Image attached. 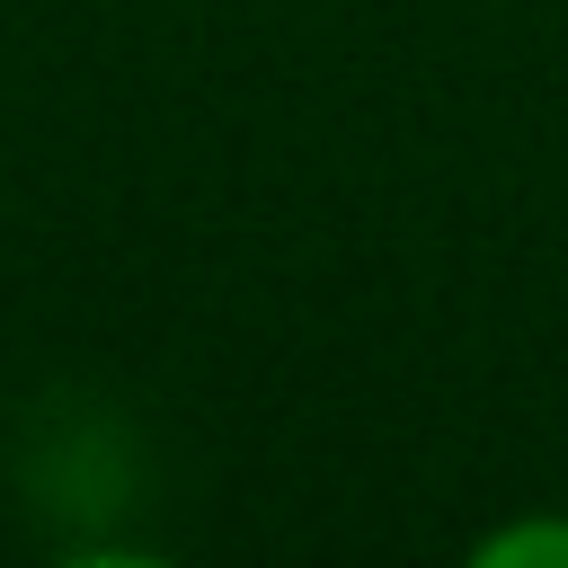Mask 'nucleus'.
I'll list each match as a JSON object with an SVG mask.
<instances>
[{"mask_svg": "<svg viewBox=\"0 0 568 568\" xmlns=\"http://www.w3.org/2000/svg\"><path fill=\"white\" fill-rule=\"evenodd\" d=\"M479 568H568V515H515L470 541Z\"/></svg>", "mask_w": 568, "mask_h": 568, "instance_id": "f257e3e1", "label": "nucleus"}]
</instances>
